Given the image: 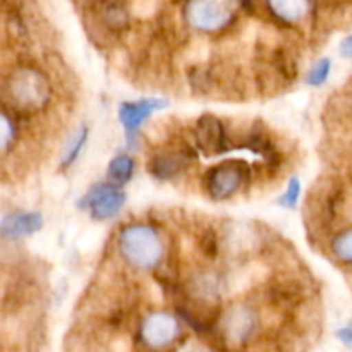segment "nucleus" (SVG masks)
I'll use <instances>...</instances> for the list:
<instances>
[{
  "label": "nucleus",
  "instance_id": "nucleus-1",
  "mask_svg": "<svg viewBox=\"0 0 352 352\" xmlns=\"http://www.w3.org/2000/svg\"><path fill=\"white\" fill-rule=\"evenodd\" d=\"M117 246L122 260L138 270H153L165 254L164 239L155 227L148 223H131L119 232Z\"/></svg>",
  "mask_w": 352,
  "mask_h": 352
},
{
  "label": "nucleus",
  "instance_id": "nucleus-2",
  "mask_svg": "<svg viewBox=\"0 0 352 352\" xmlns=\"http://www.w3.org/2000/svg\"><path fill=\"white\" fill-rule=\"evenodd\" d=\"M2 93L6 102L19 112H38L50 102L52 88L38 69L17 67L6 79Z\"/></svg>",
  "mask_w": 352,
  "mask_h": 352
},
{
  "label": "nucleus",
  "instance_id": "nucleus-3",
  "mask_svg": "<svg viewBox=\"0 0 352 352\" xmlns=\"http://www.w3.org/2000/svg\"><path fill=\"white\" fill-rule=\"evenodd\" d=\"M239 7L241 0H188L184 17L192 30L213 34L230 26Z\"/></svg>",
  "mask_w": 352,
  "mask_h": 352
},
{
  "label": "nucleus",
  "instance_id": "nucleus-4",
  "mask_svg": "<svg viewBox=\"0 0 352 352\" xmlns=\"http://www.w3.org/2000/svg\"><path fill=\"white\" fill-rule=\"evenodd\" d=\"M250 177V165L243 160H226L210 168L205 175L206 192L215 201L234 198Z\"/></svg>",
  "mask_w": 352,
  "mask_h": 352
},
{
  "label": "nucleus",
  "instance_id": "nucleus-5",
  "mask_svg": "<svg viewBox=\"0 0 352 352\" xmlns=\"http://www.w3.org/2000/svg\"><path fill=\"white\" fill-rule=\"evenodd\" d=\"M181 336L177 318L167 311H155L144 316L140 325V339L150 349L170 347Z\"/></svg>",
  "mask_w": 352,
  "mask_h": 352
},
{
  "label": "nucleus",
  "instance_id": "nucleus-6",
  "mask_svg": "<svg viewBox=\"0 0 352 352\" xmlns=\"http://www.w3.org/2000/svg\"><path fill=\"white\" fill-rule=\"evenodd\" d=\"M126 203V195L110 184H96L81 199L82 208H89L96 220H107L116 217Z\"/></svg>",
  "mask_w": 352,
  "mask_h": 352
},
{
  "label": "nucleus",
  "instance_id": "nucleus-7",
  "mask_svg": "<svg viewBox=\"0 0 352 352\" xmlns=\"http://www.w3.org/2000/svg\"><path fill=\"white\" fill-rule=\"evenodd\" d=\"M195 141L203 153L219 155L229 148V133L219 117L206 113L201 116L195 124Z\"/></svg>",
  "mask_w": 352,
  "mask_h": 352
},
{
  "label": "nucleus",
  "instance_id": "nucleus-8",
  "mask_svg": "<svg viewBox=\"0 0 352 352\" xmlns=\"http://www.w3.org/2000/svg\"><path fill=\"white\" fill-rule=\"evenodd\" d=\"M256 315L253 309H250L244 305H236L226 311V315L220 320V330L227 342L230 344H243L256 330Z\"/></svg>",
  "mask_w": 352,
  "mask_h": 352
},
{
  "label": "nucleus",
  "instance_id": "nucleus-9",
  "mask_svg": "<svg viewBox=\"0 0 352 352\" xmlns=\"http://www.w3.org/2000/svg\"><path fill=\"white\" fill-rule=\"evenodd\" d=\"M192 155L188 148H165V150L157 151L153 157L148 160V170L151 175L168 181V179L177 177L179 174L186 170V167L191 162Z\"/></svg>",
  "mask_w": 352,
  "mask_h": 352
},
{
  "label": "nucleus",
  "instance_id": "nucleus-10",
  "mask_svg": "<svg viewBox=\"0 0 352 352\" xmlns=\"http://www.w3.org/2000/svg\"><path fill=\"white\" fill-rule=\"evenodd\" d=\"M165 102L160 98H141L136 102H124L119 107V119L120 124L126 129L129 141H134L140 127L146 122L157 110H162Z\"/></svg>",
  "mask_w": 352,
  "mask_h": 352
},
{
  "label": "nucleus",
  "instance_id": "nucleus-11",
  "mask_svg": "<svg viewBox=\"0 0 352 352\" xmlns=\"http://www.w3.org/2000/svg\"><path fill=\"white\" fill-rule=\"evenodd\" d=\"M43 226V219L38 212H14L9 213L0 222V236L3 239L16 241L33 236Z\"/></svg>",
  "mask_w": 352,
  "mask_h": 352
},
{
  "label": "nucleus",
  "instance_id": "nucleus-12",
  "mask_svg": "<svg viewBox=\"0 0 352 352\" xmlns=\"http://www.w3.org/2000/svg\"><path fill=\"white\" fill-rule=\"evenodd\" d=\"M270 12L278 21L287 24H298L311 12V0H267Z\"/></svg>",
  "mask_w": 352,
  "mask_h": 352
},
{
  "label": "nucleus",
  "instance_id": "nucleus-13",
  "mask_svg": "<svg viewBox=\"0 0 352 352\" xmlns=\"http://www.w3.org/2000/svg\"><path fill=\"white\" fill-rule=\"evenodd\" d=\"M332 215L333 222L352 223V175L349 184L333 182L332 188Z\"/></svg>",
  "mask_w": 352,
  "mask_h": 352
},
{
  "label": "nucleus",
  "instance_id": "nucleus-14",
  "mask_svg": "<svg viewBox=\"0 0 352 352\" xmlns=\"http://www.w3.org/2000/svg\"><path fill=\"white\" fill-rule=\"evenodd\" d=\"M330 253L339 263L352 268V226L340 229L330 241Z\"/></svg>",
  "mask_w": 352,
  "mask_h": 352
},
{
  "label": "nucleus",
  "instance_id": "nucleus-15",
  "mask_svg": "<svg viewBox=\"0 0 352 352\" xmlns=\"http://www.w3.org/2000/svg\"><path fill=\"white\" fill-rule=\"evenodd\" d=\"M134 168H136V162H134L133 157H129V155H117L109 164L107 174H109V177L116 184L122 186L133 179Z\"/></svg>",
  "mask_w": 352,
  "mask_h": 352
},
{
  "label": "nucleus",
  "instance_id": "nucleus-16",
  "mask_svg": "<svg viewBox=\"0 0 352 352\" xmlns=\"http://www.w3.org/2000/svg\"><path fill=\"white\" fill-rule=\"evenodd\" d=\"M86 140H88V129H86V127H81V129H79V133L76 134L74 140H72L71 146H69L67 151H65L64 160H62V165H64V167H71V165L78 160V157H79V153H81L82 146H85Z\"/></svg>",
  "mask_w": 352,
  "mask_h": 352
},
{
  "label": "nucleus",
  "instance_id": "nucleus-17",
  "mask_svg": "<svg viewBox=\"0 0 352 352\" xmlns=\"http://www.w3.org/2000/svg\"><path fill=\"white\" fill-rule=\"evenodd\" d=\"M330 69H332V62H330V58H322V60L316 62L315 65H313V69L309 71L308 74V85L311 86H322L323 82L327 81V78L330 76Z\"/></svg>",
  "mask_w": 352,
  "mask_h": 352
},
{
  "label": "nucleus",
  "instance_id": "nucleus-18",
  "mask_svg": "<svg viewBox=\"0 0 352 352\" xmlns=\"http://www.w3.org/2000/svg\"><path fill=\"white\" fill-rule=\"evenodd\" d=\"M14 138H16V126H14V122L6 113L0 112V151L10 146Z\"/></svg>",
  "mask_w": 352,
  "mask_h": 352
},
{
  "label": "nucleus",
  "instance_id": "nucleus-19",
  "mask_svg": "<svg viewBox=\"0 0 352 352\" xmlns=\"http://www.w3.org/2000/svg\"><path fill=\"white\" fill-rule=\"evenodd\" d=\"M299 195H301V182L298 179H291L287 184V191L278 199V205L285 206V208H294L299 201Z\"/></svg>",
  "mask_w": 352,
  "mask_h": 352
},
{
  "label": "nucleus",
  "instance_id": "nucleus-20",
  "mask_svg": "<svg viewBox=\"0 0 352 352\" xmlns=\"http://www.w3.org/2000/svg\"><path fill=\"white\" fill-rule=\"evenodd\" d=\"M340 50H342V54L346 55V57H352V36H347L346 40L342 41Z\"/></svg>",
  "mask_w": 352,
  "mask_h": 352
}]
</instances>
